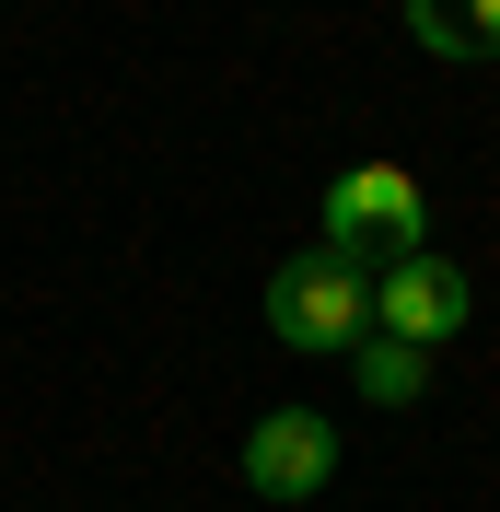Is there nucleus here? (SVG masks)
<instances>
[{
	"mask_svg": "<svg viewBox=\"0 0 500 512\" xmlns=\"http://www.w3.org/2000/svg\"><path fill=\"white\" fill-rule=\"evenodd\" d=\"M268 326H280V350H349L361 326H373V268L338 245H303L268 268Z\"/></svg>",
	"mask_w": 500,
	"mask_h": 512,
	"instance_id": "obj_1",
	"label": "nucleus"
},
{
	"mask_svg": "<svg viewBox=\"0 0 500 512\" xmlns=\"http://www.w3.org/2000/svg\"><path fill=\"white\" fill-rule=\"evenodd\" d=\"M419 233H431V187L407 163H349L338 187H326V245L338 256L384 245V268H396V256H419Z\"/></svg>",
	"mask_w": 500,
	"mask_h": 512,
	"instance_id": "obj_2",
	"label": "nucleus"
},
{
	"mask_svg": "<svg viewBox=\"0 0 500 512\" xmlns=\"http://www.w3.org/2000/svg\"><path fill=\"white\" fill-rule=\"evenodd\" d=\"M466 315H477L466 268H454V256H431V245H419V256H396V268L373 280V326H384V338H407V350H442Z\"/></svg>",
	"mask_w": 500,
	"mask_h": 512,
	"instance_id": "obj_3",
	"label": "nucleus"
},
{
	"mask_svg": "<svg viewBox=\"0 0 500 512\" xmlns=\"http://www.w3.org/2000/svg\"><path fill=\"white\" fill-rule=\"evenodd\" d=\"M326 478H338V431H326L314 408H268L245 431V489L256 501H314Z\"/></svg>",
	"mask_w": 500,
	"mask_h": 512,
	"instance_id": "obj_4",
	"label": "nucleus"
},
{
	"mask_svg": "<svg viewBox=\"0 0 500 512\" xmlns=\"http://www.w3.org/2000/svg\"><path fill=\"white\" fill-rule=\"evenodd\" d=\"M407 35L431 59H500V0H407Z\"/></svg>",
	"mask_w": 500,
	"mask_h": 512,
	"instance_id": "obj_5",
	"label": "nucleus"
},
{
	"mask_svg": "<svg viewBox=\"0 0 500 512\" xmlns=\"http://www.w3.org/2000/svg\"><path fill=\"white\" fill-rule=\"evenodd\" d=\"M349 373H361L373 408H419V396H431V350H407V338H384V326L349 338Z\"/></svg>",
	"mask_w": 500,
	"mask_h": 512,
	"instance_id": "obj_6",
	"label": "nucleus"
}]
</instances>
